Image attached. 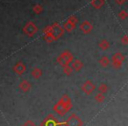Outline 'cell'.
I'll return each instance as SVG.
<instances>
[{"mask_svg":"<svg viewBox=\"0 0 128 126\" xmlns=\"http://www.w3.org/2000/svg\"><path fill=\"white\" fill-rule=\"evenodd\" d=\"M72 108V103L70 96L68 95H63L62 97L60 99V101L54 106L53 110L54 112H56L58 115L64 116L67 112H68Z\"/></svg>","mask_w":128,"mask_h":126,"instance_id":"6da1fadb","label":"cell"},{"mask_svg":"<svg viewBox=\"0 0 128 126\" xmlns=\"http://www.w3.org/2000/svg\"><path fill=\"white\" fill-rule=\"evenodd\" d=\"M64 125V122H59L56 117L53 114H49L44 120L41 122L40 126H62Z\"/></svg>","mask_w":128,"mask_h":126,"instance_id":"7a4b0ae2","label":"cell"},{"mask_svg":"<svg viewBox=\"0 0 128 126\" xmlns=\"http://www.w3.org/2000/svg\"><path fill=\"white\" fill-rule=\"evenodd\" d=\"M82 119L76 113H72L64 122V125L66 126H82Z\"/></svg>","mask_w":128,"mask_h":126,"instance_id":"3957f363","label":"cell"},{"mask_svg":"<svg viewBox=\"0 0 128 126\" xmlns=\"http://www.w3.org/2000/svg\"><path fill=\"white\" fill-rule=\"evenodd\" d=\"M73 60V55L72 53H70L68 51L66 52H63L60 56L57 58V61L60 65H62V67L64 66H67Z\"/></svg>","mask_w":128,"mask_h":126,"instance_id":"277c9868","label":"cell"},{"mask_svg":"<svg viewBox=\"0 0 128 126\" xmlns=\"http://www.w3.org/2000/svg\"><path fill=\"white\" fill-rule=\"evenodd\" d=\"M81 89H82V91L84 93V94L90 95V94H92L93 91L96 89V86H95V84L93 83L90 80H88L82 84Z\"/></svg>","mask_w":128,"mask_h":126,"instance_id":"5b68a950","label":"cell"},{"mask_svg":"<svg viewBox=\"0 0 128 126\" xmlns=\"http://www.w3.org/2000/svg\"><path fill=\"white\" fill-rule=\"evenodd\" d=\"M38 31V28L32 23H28L24 28V32L28 36H32Z\"/></svg>","mask_w":128,"mask_h":126,"instance_id":"8992f818","label":"cell"},{"mask_svg":"<svg viewBox=\"0 0 128 126\" xmlns=\"http://www.w3.org/2000/svg\"><path fill=\"white\" fill-rule=\"evenodd\" d=\"M26 69V68L25 64L22 63V62H18V63L13 67V70H14L15 73L18 74V75H22V74H24Z\"/></svg>","mask_w":128,"mask_h":126,"instance_id":"52a82bcc","label":"cell"},{"mask_svg":"<svg viewBox=\"0 0 128 126\" xmlns=\"http://www.w3.org/2000/svg\"><path fill=\"white\" fill-rule=\"evenodd\" d=\"M18 88H20V89L22 91V92H28V91L31 89V88H32V85H31V83L28 82V81L23 80L20 83Z\"/></svg>","mask_w":128,"mask_h":126,"instance_id":"ba28073f","label":"cell"},{"mask_svg":"<svg viewBox=\"0 0 128 126\" xmlns=\"http://www.w3.org/2000/svg\"><path fill=\"white\" fill-rule=\"evenodd\" d=\"M92 29V25L89 23L88 21H85L81 25V30L84 32V33H88L90 32Z\"/></svg>","mask_w":128,"mask_h":126,"instance_id":"9c48e42d","label":"cell"},{"mask_svg":"<svg viewBox=\"0 0 128 126\" xmlns=\"http://www.w3.org/2000/svg\"><path fill=\"white\" fill-rule=\"evenodd\" d=\"M82 67H84L82 62L80 61L79 60H76L75 61L72 63V67H71V68H73L74 70H76V71H80V70L82 68Z\"/></svg>","mask_w":128,"mask_h":126,"instance_id":"30bf717a","label":"cell"},{"mask_svg":"<svg viewBox=\"0 0 128 126\" xmlns=\"http://www.w3.org/2000/svg\"><path fill=\"white\" fill-rule=\"evenodd\" d=\"M124 60V55L121 53H116L115 54L112 55V61H120L123 62V60Z\"/></svg>","mask_w":128,"mask_h":126,"instance_id":"8fae6325","label":"cell"},{"mask_svg":"<svg viewBox=\"0 0 128 126\" xmlns=\"http://www.w3.org/2000/svg\"><path fill=\"white\" fill-rule=\"evenodd\" d=\"M31 75H32V76L34 77V78L38 79V78H40L41 75H42V71H41L40 68H34V69H32Z\"/></svg>","mask_w":128,"mask_h":126,"instance_id":"7c38bea8","label":"cell"},{"mask_svg":"<svg viewBox=\"0 0 128 126\" xmlns=\"http://www.w3.org/2000/svg\"><path fill=\"white\" fill-rule=\"evenodd\" d=\"M94 99H95V101L98 102V103H102L105 100V96H104V94L98 93V94H96V96H95Z\"/></svg>","mask_w":128,"mask_h":126,"instance_id":"4fadbf2b","label":"cell"},{"mask_svg":"<svg viewBox=\"0 0 128 126\" xmlns=\"http://www.w3.org/2000/svg\"><path fill=\"white\" fill-rule=\"evenodd\" d=\"M98 93L105 94V93H107V91H108V87H107V85L105 83H102L98 86Z\"/></svg>","mask_w":128,"mask_h":126,"instance_id":"5bb4252c","label":"cell"},{"mask_svg":"<svg viewBox=\"0 0 128 126\" xmlns=\"http://www.w3.org/2000/svg\"><path fill=\"white\" fill-rule=\"evenodd\" d=\"M98 46H99V47L101 48L102 50H106L107 48L110 46V44H109V42L107 40L103 39V40L100 41V43L98 44Z\"/></svg>","mask_w":128,"mask_h":126,"instance_id":"9a60e30c","label":"cell"},{"mask_svg":"<svg viewBox=\"0 0 128 126\" xmlns=\"http://www.w3.org/2000/svg\"><path fill=\"white\" fill-rule=\"evenodd\" d=\"M99 63L101 64L102 67H107L109 65V63H110V60H109V59L107 58L106 56H104L103 58L99 60Z\"/></svg>","mask_w":128,"mask_h":126,"instance_id":"2e32d148","label":"cell"},{"mask_svg":"<svg viewBox=\"0 0 128 126\" xmlns=\"http://www.w3.org/2000/svg\"><path fill=\"white\" fill-rule=\"evenodd\" d=\"M63 73L67 75H70L72 73V68L70 65H67V66L63 67Z\"/></svg>","mask_w":128,"mask_h":126,"instance_id":"e0dca14e","label":"cell"},{"mask_svg":"<svg viewBox=\"0 0 128 126\" xmlns=\"http://www.w3.org/2000/svg\"><path fill=\"white\" fill-rule=\"evenodd\" d=\"M44 39L46 41V42H48V43L53 42L54 40H55L54 38V37H53V35H52V33H48V34H46V35H45V37H44Z\"/></svg>","mask_w":128,"mask_h":126,"instance_id":"ac0fdd59","label":"cell"},{"mask_svg":"<svg viewBox=\"0 0 128 126\" xmlns=\"http://www.w3.org/2000/svg\"><path fill=\"white\" fill-rule=\"evenodd\" d=\"M64 28H65V30H67V31H71V30H73L74 28H75V25H73V24H71V23H70V22H67L65 25H64Z\"/></svg>","mask_w":128,"mask_h":126,"instance_id":"d6986e66","label":"cell"},{"mask_svg":"<svg viewBox=\"0 0 128 126\" xmlns=\"http://www.w3.org/2000/svg\"><path fill=\"white\" fill-rule=\"evenodd\" d=\"M22 126H37L35 124H34V122H32V120H30V119H28V120H26L25 123L23 124V125Z\"/></svg>","mask_w":128,"mask_h":126,"instance_id":"ffe728a7","label":"cell"},{"mask_svg":"<svg viewBox=\"0 0 128 126\" xmlns=\"http://www.w3.org/2000/svg\"><path fill=\"white\" fill-rule=\"evenodd\" d=\"M122 66V62L120 61H112V67L114 68H119Z\"/></svg>","mask_w":128,"mask_h":126,"instance_id":"44dd1931","label":"cell"},{"mask_svg":"<svg viewBox=\"0 0 128 126\" xmlns=\"http://www.w3.org/2000/svg\"><path fill=\"white\" fill-rule=\"evenodd\" d=\"M121 42L123 43V44H124V45H126L127 44V42H128V39H127V36L126 35H124V37L121 39Z\"/></svg>","mask_w":128,"mask_h":126,"instance_id":"7402d4cb","label":"cell"},{"mask_svg":"<svg viewBox=\"0 0 128 126\" xmlns=\"http://www.w3.org/2000/svg\"><path fill=\"white\" fill-rule=\"evenodd\" d=\"M126 16H127V15L126 14V12H124V11H122V12L119 13V17H120V18H126Z\"/></svg>","mask_w":128,"mask_h":126,"instance_id":"603a6c76","label":"cell"},{"mask_svg":"<svg viewBox=\"0 0 128 126\" xmlns=\"http://www.w3.org/2000/svg\"><path fill=\"white\" fill-rule=\"evenodd\" d=\"M116 2H118V4H123L124 2V0H116Z\"/></svg>","mask_w":128,"mask_h":126,"instance_id":"cb8c5ba5","label":"cell"}]
</instances>
